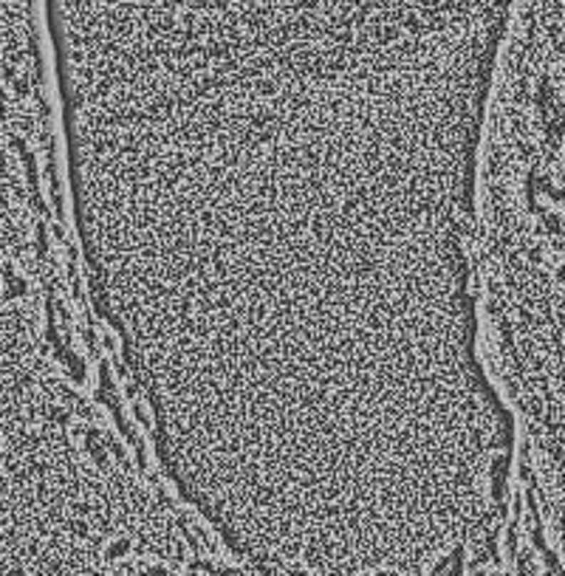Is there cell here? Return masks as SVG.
<instances>
[{
  "label": "cell",
  "instance_id": "obj_1",
  "mask_svg": "<svg viewBox=\"0 0 565 576\" xmlns=\"http://www.w3.org/2000/svg\"><path fill=\"white\" fill-rule=\"evenodd\" d=\"M93 286L184 494L489 486L512 429L467 244L509 0H51Z\"/></svg>",
  "mask_w": 565,
  "mask_h": 576
}]
</instances>
